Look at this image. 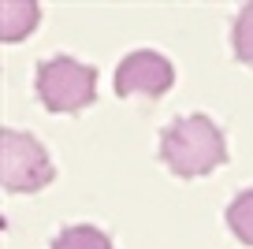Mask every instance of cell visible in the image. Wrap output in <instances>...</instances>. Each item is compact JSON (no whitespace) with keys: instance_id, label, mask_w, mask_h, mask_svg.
Instances as JSON below:
<instances>
[{"instance_id":"1","label":"cell","mask_w":253,"mask_h":249,"mask_svg":"<svg viewBox=\"0 0 253 249\" xmlns=\"http://www.w3.org/2000/svg\"><path fill=\"white\" fill-rule=\"evenodd\" d=\"M160 160L182 179H198L227 160V141L209 116H182L160 134Z\"/></svg>"},{"instance_id":"6","label":"cell","mask_w":253,"mask_h":249,"mask_svg":"<svg viewBox=\"0 0 253 249\" xmlns=\"http://www.w3.org/2000/svg\"><path fill=\"white\" fill-rule=\"evenodd\" d=\"M52 249H116V246H112V238L101 231V227L75 223V227H63V231L52 238Z\"/></svg>"},{"instance_id":"7","label":"cell","mask_w":253,"mask_h":249,"mask_svg":"<svg viewBox=\"0 0 253 249\" xmlns=\"http://www.w3.org/2000/svg\"><path fill=\"white\" fill-rule=\"evenodd\" d=\"M227 227L242 246L253 249V186L242 190V194L227 205Z\"/></svg>"},{"instance_id":"8","label":"cell","mask_w":253,"mask_h":249,"mask_svg":"<svg viewBox=\"0 0 253 249\" xmlns=\"http://www.w3.org/2000/svg\"><path fill=\"white\" fill-rule=\"evenodd\" d=\"M231 48L246 67H253V0L238 8V19L231 26Z\"/></svg>"},{"instance_id":"4","label":"cell","mask_w":253,"mask_h":249,"mask_svg":"<svg viewBox=\"0 0 253 249\" xmlns=\"http://www.w3.org/2000/svg\"><path fill=\"white\" fill-rule=\"evenodd\" d=\"M175 86V67L168 56L153 52V48H138L126 52L116 67V93L119 97H164Z\"/></svg>"},{"instance_id":"5","label":"cell","mask_w":253,"mask_h":249,"mask_svg":"<svg viewBox=\"0 0 253 249\" xmlns=\"http://www.w3.org/2000/svg\"><path fill=\"white\" fill-rule=\"evenodd\" d=\"M41 8L34 0H0V38L4 41H19L38 26Z\"/></svg>"},{"instance_id":"3","label":"cell","mask_w":253,"mask_h":249,"mask_svg":"<svg viewBox=\"0 0 253 249\" xmlns=\"http://www.w3.org/2000/svg\"><path fill=\"white\" fill-rule=\"evenodd\" d=\"M52 179L56 167L34 134L0 130V182L8 194H38Z\"/></svg>"},{"instance_id":"2","label":"cell","mask_w":253,"mask_h":249,"mask_svg":"<svg viewBox=\"0 0 253 249\" xmlns=\"http://www.w3.org/2000/svg\"><path fill=\"white\" fill-rule=\"evenodd\" d=\"M34 86L48 112L75 116L97 101V71L89 63H79L75 56H48L38 63Z\"/></svg>"}]
</instances>
